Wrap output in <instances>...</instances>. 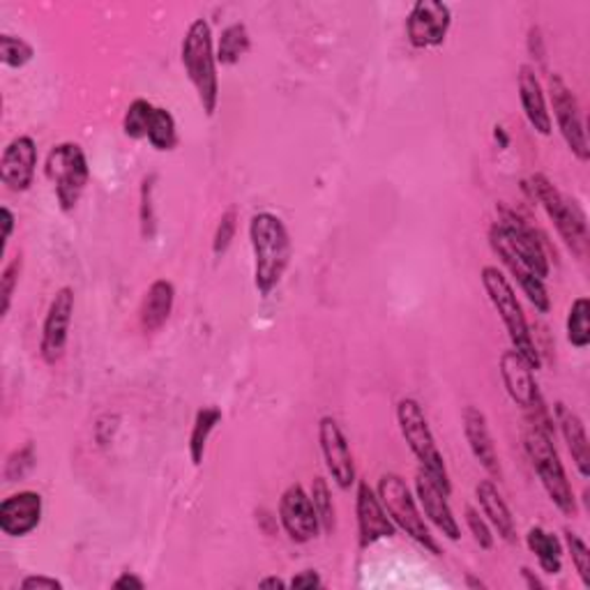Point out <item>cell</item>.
I'll return each instance as SVG.
<instances>
[{"instance_id":"obj_5","label":"cell","mask_w":590,"mask_h":590,"mask_svg":"<svg viewBox=\"0 0 590 590\" xmlns=\"http://www.w3.org/2000/svg\"><path fill=\"white\" fill-rule=\"evenodd\" d=\"M524 447L526 455L533 464L536 474L546 491V496L552 499V503L561 509L565 517H575L577 515V499H575V489L567 480L565 466L558 457V450L554 445V437H549L546 431H542L536 425H528L524 429Z\"/></svg>"},{"instance_id":"obj_45","label":"cell","mask_w":590,"mask_h":590,"mask_svg":"<svg viewBox=\"0 0 590 590\" xmlns=\"http://www.w3.org/2000/svg\"><path fill=\"white\" fill-rule=\"evenodd\" d=\"M259 588H274V590H284V588H288V581H284V579H280V577H266V579H261L259 581Z\"/></svg>"},{"instance_id":"obj_12","label":"cell","mask_w":590,"mask_h":590,"mask_svg":"<svg viewBox=\"0 0 590 590\" xmlns=\"http://www.w3.org/2000/svg\"><path fill=\"white\" fill-rule=\"evenodd\" d=\"M72 317H74V288L61 286L49 303L47 317L42 323V340H39V356H42V360L49 367L58 365L65 356Z\"/></svg>"},{"instance_id":"obj_33","label":"cell","mask_w":590,"mask_h":590,"mask_svg":"<svg viewBox=\"0 0 590 590\" xmlns=\"http://www.w3.org/2000/svg\"><path fill=\"white\" fill-rule=\"evenodd\" d=\"M35 58V49L24 37L0 35V63L10 70H22Z\"/></svg>"},{"instance_id":"obj_35","label":"cell","mask_w":590,"mask_h":590,"mask_svg":"<svg viewBox=\"0 0 590 590\" xmlns=\"http://www.w3.org/2000/svg\"><path fill=\"white\" fill-rule=\"evenodd\" d=\"M235 231H238V210L229 208L226 212H222L218 229H214V235H212L214 257H222V254L229 251V247L233 245V238H235Z\"/></svg>"},{"instance_id":"obj_14","label":"cell","mask_w":590,"mask_h":590,"mask_svg":"<svg viewBox=\"0 0 590 590\" xmlns=\"http://www.w3.org/2000/svg\"><path fill=\"white\" fill-rule=\"evenodd\" d=\"M499 224L505 231L507 241L513 243L521 261L533 270L540 280H546L549 272H552V266H549L546 249L542 243V235L530 226L519 212L507 206H499Z\"/></svg>"},{"instance_id":"obj_26","label":"cell","mask_w":590,"mask_h":590,"mask_svg":"<svg viewBox=\"0 0 590 590\" xmlns=\"http://www.w3.org/2000/svg\"><path fill=\"white\" fill-rule=\"evenodd\" d=\"M526 544L536 554L538 565L544 575H561L563 569V544L558 536L549 533L542 526H530L526 533Z\"/></svg>"},{"instance_id":"obj_39","label":"cell","mask_w":590,"mask_h":590,"mask_svg":"<svg viewBox=\"0 0 590 590\" xmlns=\"http://www.w3.org/2000/svg\"><path fill=\"white\" fill-rule=\"evenodd\" d=\"M466 526L470 530V536L480 544V549L489 552L491 546H494V533H491V526L487 519L480 517V513L476 507H466Z\"/></svg>"},{"instance_id":"obj_4","label":"cell","mask_w":590,"mask_h":590,"mask_svg":"<svg viewBox=\"0 0 590 590\" xmlns=\"http://www.w3.org/2000/svg\"><path fill=\"white\" fill-rule=\"evenodd\" d=\"M480 280L489 295V303L499 311V317L509 334V342H513V348L530 365V369L538 371L542 367V356L533 334H530V325L526 321V314L513 284H509V280L496 266H484Z\"/></svg>"},{"instance_id":"obj_46","label":"cell","mask_w":590,"mask_h":590,"mask_svg":"<svg viewBox=\"0 0 590 590\" xmlns=\"http://www.w3.org/2000/svg\"><path fill=\"white\" fill-rule=\"evenodd\" d=\"M494 136H496V142H501V148H507V144H509V136L505 134V130L503 127H494Z\"/></svg>"},{"instance_id":"obj_17","label":"cell","mask_w":590,"mask_h":590,"mask_svg":"<svg viewBox=\"0 0 590 590\" xmlns=\"http://www.w3.org/2000/svg\"><path fill=\"white\" fill-rule=\"evenodd\" d=\"M356 513H358V544H360V549H369L371 544L397 536V526L392 524L383 503L379 501V494L369 487L367 480L358 482Z\"/></svg>"},{"instance_id":"obj_13","label":"cell","mask_w":590,"mask_h":590,"mask_svg":"<svg viewBox=\"0 0 590 590\" xmlns=\"http://www.w3.org/2000/svg\"><path fill=\"white\" fill-rule=\"evenodd\" d=\"M452 26V10L441 0H418L406 19V37L413 49L441 47Z\"/></svg>"},{"instance_id":"obj_15","label":"cell","mask_w":590,"mask_h":590,"mask_svg":"<svg viewBox=\"0 0 590 590\" xmlns=\"http://www.w3.org/2000/svg\"><path fill=\"white\" fill-rule=\"evenodd\" d=\"M280 524L295 544H307L321 533V521L303 484H288L280 499Z\"/></svg>"},{"instance_id":"obj_16","label":"cell","mask_w":590,"mask_h":590,"mask_svg":"<svg viewBox=\"0 0 590 590\" xmlns=\"http://www.w3.org/2000/svg\"><path fill=\"white\" fill-rule=\"evenodd\" d=\"M319 445L332 482L344 491L356 484V462H353L348 439L332 416H323L319 420Z\"/></svg>"},{"instance_id":"obj_29","label":"cell","mask_w":590,"mask_h":590,"mask_svg":"<svg viewBox=\"0 0 590 590\" xmlns=\"http://www.w3.org/2000/svg\"><path fill=\"white\" fill-rule=\"evenodd\" d=\"M565 330L567 342L575 348L583 351L590 346V300L586 295H579V298H575L573 305H569Z\"/></svg>"},{"instance_id":"obj_30","label":"cell","mask_w":590,"mask_h":590,"mask_svg":"<svg viewBox=\"0 0 590 590\" xmlns=\"http://www.w3.org/2000/svg\"><path fill=\"white\" fill-rule=\"evenodd\" d=\"M148 144L160 152H169L179 146V125H175V118L169 109L155 107L148 127Z\"/></svg>"},{"instance_id":"obj_38","label":"cell","mask_w":590,"mask_h":590,"mask_svg":"<svg viewBox=\"0 0 590 590\" xmlns=\"http://www.w3.org/2000/svg\"><path fill=\"white\" fill-rule=\"evenodd\" d=\"M152 187H155V175H146L142 183V208H139V220H142V235L146 241L155 238V212H152Z\"/></svg>"},{"instance_id":"obj_10","label":"cell","mask_w":590,"mask_h":590,"mask_svg":"<svg viewBox=\"0 0 590 590\" xmlns=\"http://www.w3.org/2000/svg\"><path fill=\"white\" fill-rule=\"evenodd\" d=\"M546 93H549V100H552L556 125L563 134L567 148L573 150V155L579 162H588L590 148H588V136H586V123H583V113L573 88L563 82L561 74H549Z\"/></svg>"},{"instance_id":"obj_21","label":"cell","mask_w":590,"mask_h":590,"mask_svg":"<svg viewBox=\"0 0 590 590\" xmlns=\"http://www.w3.org/2000/svg\"><path fill=\"white\" fill-rule=\"evenodd\" d=\"M462 422H464V437L468 441L470 452H474V457L478 459V464L487 470L491 478H501L499 452H496L494 439H491L484 413L476 406H466L462 413Z\"/></svg>"},{"instance_id":"obj_32","label":"cell","mask_w":590,"mask_h":590,"mask_svg":"<svg viewBox=\"0 0 590 590\" xmlns=\"http://www.w3.org/2000/svg\"><path fill=\"white\" fill-rule=\"evenodd\" d=\"M152 111H155V107L148 100H144V97L134 100L127 107L125 115H123L125 136H130V139H134V142L148 139V127H150V121H152Z\"/></svg>"},{"instance_id":"obj_6","label":"cell","mask_w":590,"mask_h":590,"mask_svg":"<svg viewBox=\"0 0 590 590\" xmlns=\"http://www.w3.org/2000/svg\"><path fill=\"white\" fill-rule=\"evenodd\" d=\"M397 422H400V431H402L406 445L420 462V470H425V474L450 496L452 484H450L447 466H445V459L437 445L434 434H431V427L427 422V416H425L420 402L413 400V397L400 400Z\"/></svg>"},{"instance_id":"obj_20","label":"cell","mask_w":590,"mask_h":590,"mask_svg":"<svg viewBox=\"0 0 590 590\" xmlns=\"http://www.w3.org/2000/svg\"><path fill=\"white\" fill-rule=\"evenodd\" d=\"M416 499L422 515L439 528V533H443L452 542H457L462 538L459 521L447 503L450 496L425 474V470H418L416 476Z\"/></svg>"},{"instance_id":"obj_34","label":"cell","mask_w":590,"mask_h":590,"mask_svg":"<svg viewBox=\"0 0 590 590\" xmlns=\"http://www.w3.org/2000/svg\"><path fill=\"white\" fill-rule=\"evenodd\" d=\"M22 270H24V257L22 254H16L14 259L8 261L3 272H0V317H8L14 291L19 286V280H22Z\"/></svg>"},{"instance_id":"obj_23","label":"cell","mask_w":590,"mask_h":590,"mask_svg":"<svg viewBox=\"0 0 590 590\" xmlns=\"http://www.w3.org/2000/svg\"><path fill=\"white\" fill-rule=\"evenodd\" d=\"M175 305V286L169 280H155L139 305V325L146 334L160 332L171 319Z\"/></svg>"},{"instance_id":"obj_3","label":"cell","mask_w":590,"mask_h":590,"mask_svg":"<svg viewBox=\"0 0 590 590\" xmlns=\"http://www.w3.org/2000/svg\"><path fill=\"white\" fill-rule=\"evenodd\" d=\"M521 185L530 194V199L544 208L565 247L573 251L579 261H583L588 257V224L579 204L565 196L544 173H533Z\"/></svg>"},{"instance_id":"obj_25","label":"cell","mask_w":590,"mask_h":590,"mask_svg":"<svg viewBox=\"0 0 590 590\" xmlns=\"http://www.w3.org/2000/svg\"><path fill=\"white\" fill-rule=\"evenodd\" d=\"M556 410V422L561 427V434L567 443L569 455H573V462L579 470L581 478H590V443L586 434V425L577 416L573 408H567L563 402L554 406Z\"/></svg>"},{"instance_id":"obj_2","label":"cell","mask_w":590,"mask_h":590,"mask_svg":"<svg viewBox=\"0 0 590 590\" xmlns=\"http://www.w3.org/2000/svg\"><path fill=\"white\" fill-rule=\"evenodd\" d=\"M181 61L189 84L199 97V105L208 118L214 115L220 105V76H218V56H214L212 28L206 19H196L189 24L183 47Z\"/></svg>"},{"instance_id":"obj_44","label":"cell","mask_w":590,"mask_h":590,"mask_svg":"<svg viewBox=\"0 0 590 590\" xmlns=\"http://www.w3.org/2000/svg\"><path fill=\"white\" fill-rule=\"evenodd\" d=\"M521 577L526 579V586H528V588H533V590H536V588H538V590L546 588L544 581H540V579L533 575V569H530V567H521Z\"/></svg>"},{"instance_id":"obj_41","label":"cell","mask_w":590,"mask_h":590,"mask_svg":"<svg viewBox=\"0 0 590 590\" xmlns=\"http://www.w3.org/2000/svg\"><path fill=\"white\" fill-rule=\"evenodd\" d=\"M321 586H323V579L317 569H303V573H298L288 581V588H298V590L300 588H321Z\"/></svg>"},{"instance_id":"obj_22","label":"cell","mask_w":590,"mask_h":590,"mask_svg":"<svg viewBox=\"0 0 590 590\" xmlns=\"http://www.w3.org/2000/svg\"><path fill=\"white\" fill-rule=\"evenodd\" d=\"M517 88H519L521 109L526 113V121L530 123V127H533L542 136L552 134V130H554L552 113H549L546 95H544V88L538 78V72L530 65H521L519 76H517Z\"/></svg>"},{"instance_id":"obj_42","label":"cell","mask_w":590,"mask_h":590,"mask_svg":"<svg viewBox=\"0 0 590 590\" xmlns=\"http://www.w3.org/2000/svg\"><path fill=\"white\" fill-rule=\"evenodd\" d=\"M111 588H115V590H144L146 581L142 577H136L134 573H123L111 583Z\"/></svg>"},{"instance_id":"obj_9","label":"cell","mask_w":590,"mask_h":590,"mask_svg":"<svg viewBox=\"0 0 590 590\" xmlns=\"http://www.w3.org/2000/svg\"><path fill=\"white\" fill-rule=\"evenodd\" d=\"M45 175L53 185L58 208L72 212L82 201L90 181V167L84 148L74 142L56 144L47 155Z\"/></svg>"},{"instance_id":"obj_27","label":"cell","mask_w":590,"mask_h":590,"mask_svg":"<svg viewBox=\"0 0 590 590\" xmlns=\"http://www.w3.org/2000/svg\"><path fill=\"white\" fill-rule=\"evenodd\" d=\"M222 422V410L218 406H204L196 413L192 434H189V459L194 466H201L206 457V447L210 441V434Z\"/></svg>"},{"instance_id":"obj_47","label":"cell","mask_w":590,"mask_h":590,"mask_svg":"<svg viewBox=\"0 0 590 590\" xmlns=\"http://www.w3.org/2000/svg\"><path fill=\"white\" fill-rule=\"evenodd\" d=\"M466 583L470 586V588H487V583H482V581H478V579H474V577H466Z\"/></svg>"},{"instance_id":"obj_8","label":"cell","mask_w":590,"mask_h":590,"mask_svg":"<svg viewBox=\"0 0 590 590\" xmlns=\"http://www.w3.org/2000/svg\"><path fill=\"white\" fill-rule=\"evenodd\" d=\"M499 369H501V379H503V385L507 390L509 400H513L524 410L526 422L536 425L542 431H546L549 437H554L556 434L554 416L549 413V406L542 400V392L536 383L533 369H530V365L519 356L515 348H507V351H503Z\"/></svg>"},{"instance_id":"obj_37","label":"cell","mask_w":590,"mask_h":590,"mask_svg":"<svg viewBox=\"0 0 590 590\" xmlns=\"http://www.w3.org/2000/svg\"><path fill=\"white\" fill-rule=\"evenodd\" d=\"M33 466H35V445L26 443L24 447L14 450L12 455L8 457V462H5V480L8 482L24 480L33 470Z\"/></svg>"},{"instance_id":"obj_1","label":"cell","mask_w":590,"mask_h":590,"mask_svg":"<svg viewBox=\"0 0 590 590\" xmlns=\"http://www.w3.org/2000/svg\"><path fill=\"white\" fill-rule=\"evenodd\" d=\"M249 243L254 254V286L270 295L284 280L291 266L293 243L286 224L274 212H257L249 220Z\"/></svg>"},{"instance_id":"obj_43","label":"cell","mask_w":590,"mask_h":590,"mask_svg":"<svg viewBox=\"0 0 590 590\" xmlns=\"http://www.w3.org/2000/svg\"><path fill=\"white\" fill-rule=\"evenodd\" d=\"M0 220H3V247L10 243V238H12V231H14V212L8 208V206H3V208H0Z\"/></svg>"},{"instance_id":"obj_11","label":"cell","mask_w":590,"mask_h":590,"mask_svg":"<svg viewBox=\"0 0 590 590\" xmlns=\"http://www.w3.org/2000/svg\"><path fill=\"white\" fill-rule=\"evenodd\" d=\"M487 238H489L491 249H494V254L501 259V263L507 268V272L513 274L515 282L524 291L528 303L533 305L540 314H546L549 309H552V300H549V291H546L544 280H540L538 274L521 261L517 249L513 247V243L507 241V235L499 222L489 226Z\"/></svg>"},{"instance_id":"obj_7","label":"cell","mask_w":590,"mask_h":590,"mask_svg":"<svg viewBox=\"0 0 590 590\" xmlns=\"http://www.w3.org/2000/svg\"><path fill=\"white\" fill-rule=\"evenodd\" d=\"M377 494L385 507L388 517L392 519V524L402 528L413 542H418L425 549V552L434 554V556H443L439 542L434 540V536H431V530L425 521L418 499L410 494V489L402 476H397V474L381 476V480L377 484Z\"/></svg>"},{"instance_id":"obj_40","label":"cell","mask_w":590,"mask_h":590,"mask_svg":"<svg viewBox=\"0 0 590 590\" xmlns=\"http://www.w3.org/2000/svg\"><path fill=\"white\" fill-rule=\"evenodd\" d=\"M22 590H63V581H58L53 577L45 575H30L22 583H19Z\"/></svg>"},{"instance_id":"obj_36","label":"cell","mask_w":590,"mask_h":590,"mask_svg":"<svg viewBox=\"0 0 590 590\" xmlns=\"http://www.w3.org/2000/svg\"><path fill=\"white\" fill-rule=\"evenodd\" d=\"M565 546L569 556H573V565L577 569V575L586 588H590V549L588 544L573 533V530H565Z\"/></svg>"},{"instance_id":"obj_18","label":"cell","mask_w":590,"mask_h":590,"mask_svg":"<svg viewBox=\"0 0 590 590\" xmlns=\"http://www.w3.org/2000/svg\"><path fill=\"white\" fill-rule=\"evenodd\" d=\"M37 157V144L33 136H14L5 146L3 157H0V183L16 194L30 189L35 181Z\"/></svg>"},{"instance_id":"obj_19","label":"cell","mask_w":590,"mask_h":590,"mask_svg":"<svg viewBox=\"0 0 590 590\" xmlns=\"http://www.w3.org/2000/svg\"><path fill=\"white\" fill-rule=\"evenodd\" d=\"M45 501L37 491H19L0 503V530L8 538H26L42 524Z\"/></svg>"},{"instance_id":"obj_31","label":"cell","mask_w":590,"mask_h":590,"mask_svg":"<svg viewBox=\"0 0 590 590\" xmlns=\"http://www.w3.org/2000/svg\"><path fill=\"white\" fill-rule=\"evenodd\" d=\"M311 503L314 509H317L319 521H321V530L328 536L334 533V526H337V513H334V503H332V491L328 487L325 478H314L311 482Z\"/></svg>"},{"instance_id":"obj_28","label":"cell","mask_w":590,"mask_h":590,"mask_svg":"<svg viewBox=\"0 0 590 590\" xmlns=\"http://www.w3.org/2000/svg\"><path fill=\"white\" fill-rule=\"evenodd\" d=\"M251 39L247 33L245 24H231L222 30L218 49H214V56H218V63L231 67L241 61V58L249 51Z\"/></svg>"},{"instance_id":"obj_24","label":"cell","mask_w":590,"mask_h":590,"mask_svg":"<svg viewBox=\"0 0 590 590\" xmlns=\"http://www.w3.org/2000/svg\"><path fill=\"white\" fill-rule=\"evenodd\" d=\"M476 499L480 503L482 515L487 517L489 526L496 530L499 538L505 542H517V526L515 517L509 513V507L505 499L501 496V491L491 480H480L476 487Z\"/></svg>"}]
</instances>
